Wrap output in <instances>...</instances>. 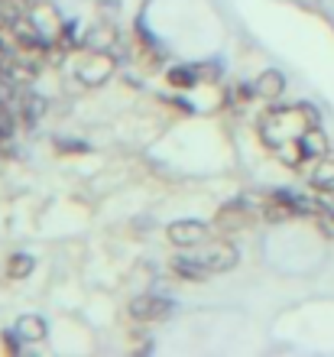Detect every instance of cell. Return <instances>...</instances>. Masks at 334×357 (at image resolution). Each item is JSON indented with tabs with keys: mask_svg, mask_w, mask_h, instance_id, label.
<instances>
[{
	"mask_svg": "<svg viewBox=\"0 0 334 357\" xmlns=\"http://www.w3.org/2000/svg\"><path fill=\"white\" fill-rule=\"evenodd\" d=\"M321 117L312 104H296V107H279V111L263 114L260 121V137L269 150H276L289 140H302V133L308 127H318Z\"/></svg>",
	"mask_w": 334,
	"mask_h": 357,
	"instance_id": "obj_1",
	"label": "cell"
},
{
	"mask_svg": "<svg viewBox=\"0 0 334 357\" xmlns=\"http://www.w3.org/2000/svg\"><path fill=\"white\" fill-rule=\"evenodd\" d=\"M188 257H192L208 276H211V273L234 270L237 260H241V254H237V247H234L231 241H204V244H198V254H188Z\"/></svg>",
	"mask_w": 334,
	"mask_h": 357,
	"instance_id": "obj_2",
	"label": "cell"
},
{
	"mask_svg": "<svg viewBox=\"0 0 334 357\" xmlns=\"http://www.w3.org/2000/svg\"><path fill=\"white\" fill-rule=\"evenodd\" d=\"M75 72H78V82H82V85L98 88L117 72V59H114L107 49H88Z\"/></svg>",
	"mask_w": 334,
	"mask_h": 357,
	"instance_id": "obj_3",
	"label": "cell"
},
{
	"mask_svg": "<svg viewBox=\"0 0 334 357\" xmlns=\"http://www.w3.org/2000/svg\"><path fill=\"white\" fill-rule=\"evenodd\" d=\"M253 208L250 202H227V205L218 208V215H214V231H224V234H237V231H247L253 225Z\"/></svg>",
	"mask_w": 334,
	"mask_h": 357,
	"instance_id": "obj_4",
	"label": "cell"
},
{
	"mask_svg": "<svg viewBox=\"0 0 334 357\" xmlns=\"http://www.w3.org/2000/svg\"><path fill=\"white\" fill-rule=\"evenodd\" d=\"M208 234H211V227L204 225V221H195V218H182V221H172V225L166 227V237L172 241L176 247H198L208 241Z\"/></svg>",
	"mask_w": 334,
	"mask_h": 357,
	"instance_id": "obj_5",
	"label": "cell"
},
{
	"mask_svg": "<svg viewBox=\"0 0 334 357\" xmlns=\"http://www.w3.org/2000/svg\"><path fill=\"white\" fill-rule=\"evenodd\" d=\"M172 315V302L162 296H137L130 302V319L133 321H162Z\"/></svg>",
	"mask_w": 334,
	"mask_h": 357,
	"instance_id": "obj_6",
	"label": "cell"
},
{
	"mask_svg": "<svg viewBox=\"0 0 334 357\" xmlns=\"http://www.w3.org/2000/svg\"><path fill=\"white\" fill-rule=\"evenodd\" d=\"M282 91H286V78H282V72H276V68L260 72V78L253 82V94L263 98V101H276V98H282Z\"/></svg>",
	"mask_w": 334,
	"mask_h": 357,
	"instance_id": "obj_7",
	"label": "cell"
},
{
	"mask_svg": "<svg viewBox=\"0 0 334 357\" xmlns=\"http://www.w3.org/2000/svg\"><path fill=\"white\" fill-rule=\"evenodd\" d=\"M13 331H17V338L39 344V341H46L49 325H46V319H39V315H23V319L17 321V328H13Z\"/></svg>",
	"mask_w": 334,
	"mask_h": 357,
	"instance_id": "obj_8",
	"label": "cell"
},
{
	"mask_svg": "<svg viewBox=\"0 0 334 357\" xmlns=\"http://www.w3.org/2000/svg\"><path fill=\"white\" fill-rule=\"evenodd\" d=\"M298 143H302V150H305L308 160H321V156H328V137H325L321 127H308Z\"/></svg>",
	"mask_w": 334,
	"mask_h": 357,
	"instance_id": "obj_9",
	"label": "cell"
},
{
	"mask_svg": "<svg viewBox=\"0 0 334 357\" xmlns=\"http://www.w3.org/2000/svg\"><path fill=\"white\" fill-rule=\"evenodd\" d=\"M308 182H312L315 188H331L334 185V160H331V156H321V160L312 166Z\"/></svg>",
	"mask_w": 334,
	"mask_h": 357,
	"instance_id": "obj_10",
	"label": "cell"
},
{
	"mask_svg": "<svg viewBox=\"0 0 334 357\" xmlns=\"http://www.w3.org/2000/svg\"><path fill=\"white\" fill-rule=\"evenodd\" d=\"M46 98L43 94H26L23 98V123H29V127H36L43 117H46Z\"/></svg>",
	"mask_w": 334,
	"mask_h": 357,
	"instance_id": "obj_11",
	"label": "cell"
},
{
	"mask_svg": "<svg viewBox=\"0 0 334 357\" xmlns=\"http://www.w3.org/2000/svg\"><path fill=\"white\" fill-rule=\"evenodd\" d=\"M33 266L36 264H33V257L29 254H13L7 260V276L10 280H26L29 273H33Z\"/></svg>",
	"mask_w": 334,
	"mask_h": 357,
	"instance_id": "obj_12",
	"label": "cell"
},
{
	"mask_svg": "<svg viewBox=\"0 0 334 357\" xmlns=\"http://www.w3.org/2000/svg\"><path fill=\"white\" fill-rule=\"evenodd\" d=\"M166 78H169V85H176V88H192L198 82V68L195 66H176Z\"/></svg>",
	"mask_w": 334,
	"mask_h": 357,
	"instance_id": "obj_13",
	"label": "cell"
},
{
	"mask_svg": "<svg viewBox=\"0 0 334 357\" xmlns=\"http://www.w3.org/2000/svg\"><path fill=\"white\" fill-rule=\"evenodd\" d=\"M172 273L185 276V280H204V276H208V273H204L202 266H198L188 254H185V257H176V260H172Z\"/></svg>",
	"mask_w": 334,
	"mask_h": 357,
	"instance_id": "obj_14",
	"label": "cell"
},
{
	"mask_svg": "<svg viewBox=\"0 0 334 357\" xmlns=\"http://www.w3.org/2000/svg\"><path fill=\"white\" fill-rule=\"evenodd\" d=\"M114 39H117V33H114L107 23H101L98 29H91V33L84 36V43H88V49H107Z\"/></svg>",
	"mask_w": 334,
	"mask_h": 357,
	"instance_id": "obj_15",
	"label": "cell"
},
{
	"mask_svg": "<svg viewBox=\"0 0 334 357\" xmlns=\"http://www.w3.org/2000/svg\"><path fill=\"white\" fill-rule=\"evenodd\" d=\"M13 133V114L7 111V104H0V143Z\"/></svg>",
	"mask_w": 334,
	"mask_h": 357,
	"instance_id": "obj_16",
	"label": "cell"
},
{
	"mask_svg": "<svg viewBox=\"0 0 334 357\" xmlns=\"http://www.w3.org/2000/svg\"><path fill=\"white\" fill-rule=\"evenodd\" d=\"M195 68H198V82H218V78H221V66L204 62V66H195Z\"/></svg>",
	"mask_w": 334,
	"mask_h": 357,
	"instance_id": "obj_17",
	"label": "cell"
},
{
	"mask_svg": "<svg viewBox=\"0 0 334 357\" xmlns=\"http://www.w3.org/2000/svg\"><path fill=\"white\" fill-rule=\"evenodd\" d=\"M23 7H39V3H46V0H20Z\"/></svg>",
	"mask_w": 334,
	"mask_h": 357,
	"instance_id": "obj_18",
	"label": "cell"
},
{
	"mask_svg": "<svg viewBox=\"0 0 334 357\" xmlns=\"http://www.w3.org/2000/svg\"><path fill=\"white\" fill-rule=\"evenodd\" d=\"M321 211H328V215H334V202H328V205L321 208Z\"/></svg>",
	"mask_w": 334,
	"mask_h": 357,
	"instance_id": "obj_19",
	"label": "cell"
}]
</instances>
